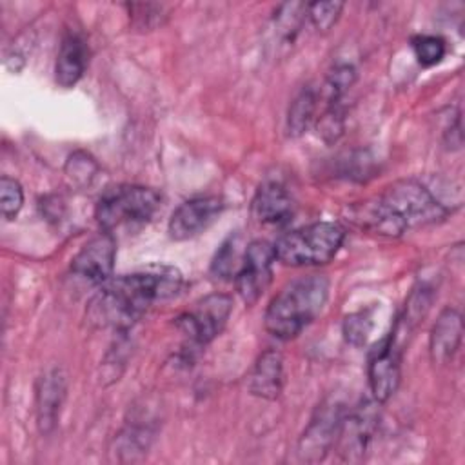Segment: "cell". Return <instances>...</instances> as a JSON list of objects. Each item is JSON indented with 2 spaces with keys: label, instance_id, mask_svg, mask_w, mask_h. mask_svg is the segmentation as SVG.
Listing matches in <instances>:
<instances>
[{
  "label": "cell",
  "instance_id": "cell-1",
  "mask_svg": "<svg viewBox=\"0 0 465 465\" xmlns=\"http://www.w3.org/2000/svg\"><path fill=\"white\" fill-rule=\"evenodd\" d=\"M182 274L169 265H154L140 272L109 278L87 305V320L96 327L129 329L153 302L174 296Z\"/></svg>",
  "mask_w": 465,
  "mask_h": 465
},
{
  "label": "cell",
  "instance_id": "cell-2",
  "mask_svg": "<svg viewBox=\"0 0 465 465\" xmlns=\"http://www.w3.org/2000/svg\"><path fill=\"white\" fill-rule=\"evenodd\" d=\"M449 209L418 180H400L374 200L352 207V220L383 236H400L405 229L434 223Z\"/></svg>",
  "mask_w": 465,
  "mask_h": 465
},
{
  "label": "cell",
  "instance_id": "cell-3",
  "mask_svg": "<svg viewBox=\"0 0 465 465\" xmlns=\"http://www.w3.org/2000/svg\"><path fill=\"white\" fill-rule=\"evenodd\" d=\"M329 296V280L322 274H309L289 282L265 311V329L280 338L298 336L323 309Z\"/></svg>",
  "mask_w": 465,
  "mask_h": 465
},
{
  "label": "cell",
  "instance_id": "cell-4",
  "mask_svg": "<svg viewBox=\"0 0 465 465\" xmlns=\"http://www.w3.org/2000/svg\"><path fill=\"white\" fill-rule=\"evenodd\" d=\"M345 229L336 222H318L283 234L274 243L276 260L291 267L323 265L340 251Z\"/></svg>",
  "mask_w": 465,
  "mask_h": 465
},
{
  "label": "cell",
  "instance_id": "cell-5",
  "mask_svg": "<svg viewBox=\"0 0 465 465\" xmlns=\"http://www.w3.org/2000/svg\"><path fill=\"white\" fill-rule=\"evenodd\" d=\"M160 207V194L143 185H116L107 189L96 203V220L105 232L140 227L147 223Z\"/></svg>",
  "mask_w": 465,
  "mask_h": 465
},
{
  "label": "cell",
  "instance_id": "cell-6",
  "mask_svg": "<svg viewBox=\"0 0 465 465\" xmlns=\"http://www.w3.org/2000/svg\"><path fill=\"white\" fill-rule=\"evenodd\" d=\"M232 311V300L227 294H209L194 303V307L176 318L178 331L191 345L202 347L213 341L225 327Z\"/></svg>",
  "mask_w": 465,
  "mask_h": 465
},
{
  "label": "cell",
  "instance_id": "cell-7",
  "mask_svg": "<svg viewBox=\"0 0 465 465\" xmlns=\"http://www.w3.org/2000/svg\"><path fill=\"white\" fill-rule=\"evenodd\" d=\"M343 412L340 403L325 401L318 407L311 423L298 441V458L307 463L322 461L336 441Z\"/></svg>",
  "mask_w": 465,
  "mask_h": 465
},
{
  "label": "cell",
  "instance_id": "cell-8",
  "mask_svg": "<svg viewBox=\"0 0 465 465\" xmlns=\"http://www.w3.org/2000/svg\"><path fill=\"white\" fill-rule=\"evenodd\" d=\"M276 260L274 245L256 240L245 247L243 262L234 276L236 289L242 300L251 305L254 303L272 280V262Z\"/></svg>",
  "mask_w": 465,
  "mask_h": 465
},
{
  "label": "cell",
  "instance_id": "cell-9",
  "mask_svg": "<svg viewBox=\"0 0 465 465\" xmlns=\"http://www.w3.org/2000/svg\"><path fill=\"white\" fill-rule=\"evenodd\" d=\"M376 425L378 411L372 401H365L349 416H343L334 441L341 460L360 461L372 440Z\"/></svg>",
  "mask_w": 465,
  "mask_h": 465
},
{
  "label": "cell",
  "instance_id": "cell-10",
  "mask_svg": "<svg viewBox=\"0 0 465 465\" xmlns=\"http://www.w3.org/2000/svg\"><path fill=\"white\" fill-rule=\"evenodd\" d=\"M400 383V345L394 331L387 334L371 352L369 385L374 401H387Z\"/></svg>",
  "mask_w": 465,
  "mask_h": 465
},
{
  "label": "cell",
  "instance_id": "cell-11",
  "mask_svg": "<svg viewBox=\"0 0 465 465\" xmlns=\"http://www.w3.org/2000/svg\"><path fill=\"white\" fill-rule=\"evenodd\" d=\"M116 242L111 232H100L91 238L71 262V271L89 283H105L114 269Z\"/></svg>",
  "mask_w": 465,
  "mask_h": 465
},
{
  "label": "cell",
  "instance_id": "cell-12",
  "mask_svg": "<svg viewBox=\"0 0 465 465\" xmlns=\"http://www.w3.org/2000/svg\"><path fill=\"white\" fill-rule=\"evenodd\" d=\"M223 202L218 196H196L178 205L169 218V236L176 242L189 240L205 231L222 213Z\"/></svg>",
  "mask_w": 465,
  "mask_h": 465
},
{
  "label": "cell",
  "instance_id": "cell-13",
  "mask_svg": "<svg viewBox=\"0 0 465 465\" xmlns=\"http://www.w3.org/2000/svg\"><path fill=\"white\" fill-rule=\"evenodd\" d=\"M64 398H65L64 372L60 369H51L44 372L36 383V420L44 434L54 429Z\"/></svg>",
  "mask_w": 465,
  "mask_h": 465
},
{
  "label": "cell",
  "instance_id": "cell-14",
  "mask_svg": "<svg viewBox=\"0 0 465 465\" xmlns=\"http://www.w3.org/2000/svg\"><path fill=\"white\" fill-rule=\"evenodd\" d=\"M252 216L265 225H282L291 220L294 203L289 191L278 182L260 185L251 205Z\"/></svg>",
  "mask_w": 465,
  "mask_h": 465
},
{
  "label": "cell",
  "instance_id": "cell-15",
  "mask_svg": "<svg viewBox=\"0 0 465 465\" xmlns=\"http://www.w3.org/2000/svg\"><path fill=\"white\" fill-rule=\"evenodd\" d=\"M463 334L461 314L456 309L447 307L438 316L430 338H429V352L434 363H447L458 351Z\"/></svg>",
  "mask_w": 465,
  "mask_h": 465
},
{
  "label": "cell",
  "instance_id": "cell-16",
  "mask_svg": "<svg viewBox=\"0 0 465 465\" xmlns=\"http://www.w3.org/2000/svg\"><path fill=\"white\" fill-rule=\"evenodd\" d=\"M87 47L78 33H65L60 44V51L54 65L56 84L62 87H73L85 73Z\"/></svg>",
  "mask_w": 465,
  "mask_h": 465
},
{
  "label": "cell",
  "instance_id": "cell-17",
  "mask_svg": "<svg viewBox=\"0 0 465 465\" xmlns=\"http://www.w3.org/2000/svg\"><path fill=\"white\" fill-rule=\"evenodd\" d=\"M283 383V361L278 351H265L254 363L247 389L251 394L263 400H276L282 392Z\"/></svg>",
  "mask_w": 465,
  "mask_h": 465
},
{
  "label": "cell",
  "instance_id": "cell-18",
  "mask_svg": "<svg viewBox=\"0 0 465 465\" xmlns=\"http://www.w3.org/2000/svg\"><path fill=\"white\" fill-rule=\"evenodd\" d=\"M318 107V94L312 87H303L289 105L287 113V131L291 136H300L305 133L314 118Z\"/></svg>",
  "mask_w": 465,
  "mask_h": 465
},
{
  "label": "cell",
  "instance_id": "cell-19",
  "mask_svg": "<svg viewBox=\"0 0 465 465\" xmlns=\"http://www.w3.org/2000/svg\"><path fill=\"white\" fill-rule=\"evenodd\" d=\"M242 262L243 254L238 251V234H231L216 251L211 271L220 278H234L242 267Z\"/></svg>",
  "mask_w": 465,
  "mask_h": 465
},
{
  "label": "cell",
  "instance_id": "cell-20",
  "mask_svg": "<svg viewBox=\"0 0 465 465\" xmlns=\"http://www.w3.org/2000/svg\"><path fill=\"white\" fill-rule=\"evenodd\" d=\"M307 13V5L303 4H283L274 15V25H276V35L280 36L282 42L289 44L294 40L302 20Z\"/></svg>",
  "mask_w": 465,
  "mask_h": 465
},
{
  "label": "cell",
  "instance_id": "cell-21",
  "mask_svg": "<svg viewBox=\"0 0 465 465\" xmlns=\"http://www.w3.org/2000/svg\"><path fill=\"white\" fill-rule=\"evenodd\" d=\"M356 73L352 65H336L325 78L323 84V98L327 104L331 102H341L349 87L354 84Z\"/></svg>",
  "mask_w": 465,
  "mask_h": 465
},
{
  "label": "cell",
  "instance_id": "cell-22",
  "mask_svg": "<svg viewBox=\"0 0 465 465\" xmlns=\"http://www.w3.org/2000/svg\"><path fill=\"white\" fill-rule=\"evenodd\" d=\"M412 51H414V56L416 60L425 65V67H430V65H436L441 62V58L445 56V40L441 36H436V35H418L412 38Z\"/></svg>",
  "mask_w": 465,
  "mask_h": 465
},
{
  "label": "cell",
  "instance_id": "cell-23",
  "mask_svg": "<svg viewBox=\"0 0 465 465\" xmlns=\"http://www.w3.org/2000/svg\"><path fill=\"white\" fill-rule=\"evenodd\" d=\"M372 327H374L372 312L371 311H358V312H352V314L345 316V320H343V336H345L347 343H351L354 347H361V345L367 343Z\"/></svg>",
  "mask_w": 465,
  "mask_h": 465
},
{
  "label": "cell",
  "instance_id": "cell-24",
  "mask_svg": "<svg viewBox=\"0 0 465 465\" xmlns=\"http://www.w3.org/2000/svg\"><path fill=\"white\" fill-rule=\"evenodd\" d=\"M24 203V191L22 185L11 178L2 176L0 178V211L4 220H13L20 213Z\"/></svg>",
  "mask_w": 465,
  "mask_h": 465
},
{
  "label": "cell",
  "instance_id": "cell-25",
  "mask_svg": "<svg viewBox=\"0 0 465 465\" xmlns=\"http://www.w3.org/2000/svg\"><path fill=\"white\" fill-rule=\"evenodd\" d=\"M345 109L341 105V102H331L327 104L323 114L320 116L318 122V134L325 140V142H336L341 133H343V116Z\"/></svg>",
  "mask_w": 465,
  "mask_h": 465
},
{
  "label": "cell",
  "instance_id": "cell-26",
  "mask_svg": "<svg viewBox=\"0 0 465 465\" xmlns=\"http://www.w3.org/2000/svg\"><path fill=\"white\" fill-rule=\"evenodd\" d=\"M341 9H343L341 2H312V4H307V15H309L311 22L314 24V27L322 33L329 31L336 24Z\"/></svg>",
  "mask_w": 465,
  "mask_h": 465
},
{
  "label": "cell",
  "instance_id": "cell-27",
  "mask_svg": "<svg viewBox=\"0 0 465 465\" xmlns=\"http://www.w3.org/2000/svg\"><path fill=\"white\" fill-rule=\"evenodd\" d=\"M98 165L96 162L87 154V153H74L69 156L65 173L76 182V183H89L91 178L94 176Z\"/></svg>",
  "mask_w": 465,
  "mask_h": 465
},
{
  "label": "cell",
  "instance_id": "cell-28",
  "mask_svg": "<svg viewBox=\"0 0 465 465\" xmlns=\"http://www.w3.org/2000/svg\"><path fill=\"white\" fill-rule=\"evenodd\" d=\"M131 18H133V25L145 31V29H153L154 25L162 24V5L156 4H131Z\"/></svg>",
  "mask_w": 465,
  "mask_h": 465
}]
</instances>
